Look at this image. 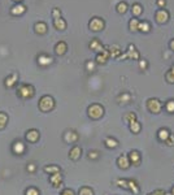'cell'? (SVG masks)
I'll use <instances>...</instances> for the list:
<instances>
[{"instance_id":"6da1fadb","label":"cell","mask_w":174,"mask_h":195,"mask_svg":"<svg viewBox=\"0 0 174 195\" xmlns=\"http://www.w3.org/2000/svg\"><path fill=\"white\" fill-rule=\"evenodd\" d=\"M55 108V100L53 98L50 96V95H44L40 98L39 100V109L42 112H50Z\"/></svg>"},{"instance_id":"7a4b0ae2","label":"cell","mask_w":174,"mask_h":195,"mask_svg":"<svg viewBox=\"0 0 174 195\" xmlns=\"http://www.w3.org/2000/svg\"><path fill=\"white\" fill-rule=\"evenodd\" d=\"M35 94V90L34 87H32L31 85H21L18 90H17V95L20 98H22V99H30V98H32Z\"/></svg>"},{"instance_id":"3957f363","label":"cell","mask_w":174,"mask_h":195,"mask_svg":"<svg viewBox=\"0 0 174 195\" xmlns=\"http://www.w3.org/2000/svg\"><path fill=\"white\" fill-rule=\"evenodd\" d=\"M89 117L90 118H94V120H97V118H100L103 115H104V108H103L100 104H92L89 107Z\"/></svg>"},{"instance_id":"277c9868","label":"cell","mask_w":174,"mask_h":195,"mask_svg":"<svg viewBox=\"0 0 174 195\" xmlns=\"http://www.w3.org/2000/svg\"><path fill=\"white\" fill-rule=\"evenodd\" d=\"M147 108H148V111L152 112V113H160L162 104H161V101L159 99L152 98V99H148V101H147Z\"/></svg>"},{"instance_id":"5b68a950","label":"cell","mask_w":174,"mask_h":195,"mask_svg":"<svg viewBox=\"0 0 174 195\" xmlns=\"http://www.w3.org/2000/svg\"><path fill=\"white\" fill-rule=\"evenodd\" d=\"M103 28H104V21L100 20V18H92L90 21V29L94 30V31H99V30H103Z\"/></svg>"},{"instance_id":"8992f818","label":"cell","mask_w":174,"mask_h":195,"mask_svg":"<svg viewBox=\"0 0 174 195\" xmlns=\"http://www.w3.org/2000/svg\"><path fill=\"white\" fill-rule=\"evenodd\" d=\"M26 139L29 140V142H31V143H35L38 139H39V137H40V134H39V132H38L36 129H30V130H28L26 132Z\"/></svg>"},{"instance_id":"52a82bcc","label":"cell","mask_w":174,"mask_h":195,"mask_svg":"<svg viewBox=\"0 0 174 195\" xmlns=\"http://www.w3.org/2000/svg\"><path fill=\"white\" fill-rule=\"evenodd\" d=\"M78 134L75 133V132H73V130H69V132H66L64 134V140L66 143H75L78 140Z\"/></svg>"},{"instance_id":"ba28073f","label":"cell","mask_w":174,"mask_h":195,"mask_svg":"<svg viewBox=\"0 0 174 195\" xmlns=\"http://www.w3.org/2000/svg\"><path fill=\"white\" fill-rule=\"evenodd\" d=\"M129 160H130V164H133V165H139V162H140V159H142V156H140V154L138 152V151H131L129 155Z\"/></svg>"},{"instance_id":"9c48e42d","label":"cell","mask_w":174,"mask_h":195,"mask_svg":"<svg viewBox=\"0 0 174 195\" xmlns=\"http://www.w3.org/2000/svg\"><path fill=\"white\" fill-rule=\"evenodd\" d=\"M12 151L16 155H22L25 152V144L21 140H16L12 146Z\"/></svg>"},{"instance_id":"30bf717a","label":"cell","mask_w":174,"mask_h":195,"mask_svg":"<svg viewBox=\"0 0 174 195\" xmlns=\"http://www.w3.org/2000/svg\"><path fill=\"white\" fill-rule=\"evenodd\" d=\"M81 155H82V148H81L79 146H74V147L69 151V158L72 160H78L81 158Z\"/></svg>"},{"instance_id":"8fae6325","label":"cell","mask_w":174,"mask_h":195,"mask_svg":"<svg viewBox=\"0 0 174 195\" xmlns=\"http://www.w3.org/2000/svg\"><path fill=\"white\" fill-rule=\"evenodd\" d=\"M117 164L121 169H127L130 166V160H129V156L126 155H121L119 158L117 159Z\"/></svg>"},{"instance_id":"7c38bea8","label":"cell","mask_w":174,"mask_h":195,"mask_svg":"<svg viewBox=\"0 0 174 195\" xmlns=\"http://www.w3.org/2000/svg\"><path fill=\"white\" fill-rule=\"evenodd\" d=\"M50 181H51V183L53 185V187H59L60 185H61V181H62L61 172H60V173H55V174H51Z\"/></svg>"},{"instance_id":"4fadbf2b","label":"cell","mask_w":174,"mask_h":195,"mask_svg":"<svg viewBox=\"0 0 174 195\" xmlns=\"http://www.w3.org/2000/svg\"><path fill=\"white\" fill-rule=\"evenodd\" d=\"M170 132L168 129H165V128H161L159 132H157V137H159V139L161 140V142H166L168 140V138L170 137Z\"/></svg>"},{"instance_id":"5bb4252c","label":"cell","mask_w":174,"mask_h":195,"mask_svg":"<svg viewBox=\"0 0 174 195\" xmlns=\"http://www.w3.org/2000/svg\"><path fill=\"white\" fill-rule=\"evenodd\" d=\"M168 17H169V14H168V12L165 9H160L159 12L156 13V20H157V22H160V24L166 22Z\"/></svg>"},{"instance_id":"9a60e30c","label":"cell","mask_w":174,"mask_h":195,"mask_svg":"<svg viewBox=\"0 0 174 195\" xmlns=\"http://www.w3.org/2000/svg\"><path fill=\"white\" fill-rule=\"evenodd\" d=\"M17 81H18V75L13 73V74H10L9 77L5 78V86H7V87H13V86L17 83Z\"/></svg>"},{"instance_id":"2e32d148","label":"cell","mask_w":174,"mask_h":195,"mask_svg":"<svg viewBox=\"0 0 174 195\" xmlns=\"http://www.w3.org/2000/svg\"><path fill=\"white\" fill-rule=\"evenodd\" d=\"M52 61H53V59L48 55H40L38 57V63H39V65H42V67H47V65L52 64Z\"/></svg>"},{"instance_id":"e0dca14e","label":"cell","mask_w":174,"mask_h":195,"mask_svg":"<svg viewBox=\"0 0 174 195\" xmlns=\"http://www.w3.org/2000/svg\"><path fill=\"white\" fill-rule=\"evenodd\" d=\"M127 190L133 191V194H138V193H139V186H138L137 181L127 180Z\"/></svg>"},{"instance_id":"ac0fdd59","label":"cell","mask_w":174,"mask_h":195,"mask_svg":"<svg viewBox=\"0 0 174 195\" xmlns=\"http://www.w3.org/2000/svg\"><path fill=\"white\" fill-rule=\"evenodd\" d=\"M108 57H109L108 52H105L104 50H103L101 52H99V53L96 55V61L99 63V64H105L107 60H108Z\"/></svg>"},{"instance_id":"d6986e66","label":"cell","mask_w":174,"mask_h":195,"mask_svg":"<svg viewBox=\"0 0 174 195\" xmlns=\"http://www.w3.org/2000/svg\"><path fill=\"white\" fill-rule=\"evenodd\" d=\"M66 43L65 42H60V43H57L56 44V47H55V52L57 53V55H64L65 52H66Z\"/></svg>"},{"instance_id":"ffe728a7","label":"cell","mask_w":174,"mask_h":195,"mask_svg":"<svg viewBox=\"0 0 174 195\" xmlns=\"http://www.w3.org/2000/svg\"><path fill=\"white\" fill-rule=\"evenodd\" d=\"M90 48H91L92 51H96L97 53H99V52L103 51V44H101V43L97 40V39H94V40L90 43Z\"/></svg>"},{"instance_id":"44dd1931","label":"cell","mask_w":174,"mask_h":195,"mask_svg":"<svg viewBox=\"0 0 174 195\" xmlns=\"http://www.w3.org/2000/svg\"><path fill=\"white\" fill-rule=\"evenodd\" d=\"M104 144H105L107 148H116L117 146H118V142H117L115 138L108 137V138H105V140H104Z\"/></svg>"},{"instance_id":"7402d4cb","label":"cell","mask_w":174,"mask_h":195,"mask_svg":"<svg viewBox=\"0 0 174 195\" xmlns=\"http://www.w3.org/2000/svg\"><path fill=\"white\" fill-rule=\"evenodd\" d=\"M43 170H44L46 173H50V174H55V173L61 172L60 166H57V165H47V166L43 168Z\"/></svg>"},{"instance_id":"603a6c76","label":"cell","mask_w":174,"mask_h":195,"mask_svg":"<svg viewBox=\"0 0 174 195\" xmlns=\"http://www.w3.org/2000/svg\"><path fill=\"white\" fill-rule=\"evenodd\" d=\"M53 24H55V26L59 30H64L65 26H66V22H65L62 18H60V17H56L55 20H53Z\"/></svg>"},{"instance_id":"cb8c5ba5","label":"cell","mask_w":174,"mask_h":195,"mask_svg":"<svg viewBox=\"0 0 174 195\" xmlns=\"http://www.w3.org/2000/svg\"><path fill=\"white\" fill-rule=\"evenodd\" d=\"M129 126H130V130H131L134 134H138V133L140 132V128H142V126H140V124H139L137 120L133 121V122H130Z\"/></svg>"},{"instance_id":"d4e9b609","label":"cell","mask_w":174,"mask_h":195,"mask_svg":"<svg viewBox=\"0 0 174 195\" xmlns=\"http://www.w3.org/2000/svg\"><path fill=\"white\" fill-rule=\"evenodd\" d=\"M8 124V116L7 113L4 112H0V130H3Z\"/></svg>"},{"instance_id":"484cf974","label":"cell","mask_w":174,"mask_h":195,"mask_svg":"<svg viewBox=\"0 0 174 195\" xmlns=\"http://www.w3.org/2000/svg\"><path fill=\"white\" fill-rule=\"evenodd\" d=\"M78 195H94V190L89 186H82L79 189Z\"/></svg>"},{"instance_id":"4316f807","label":"cell","mask_w":174,"mask_h":195,"mask_svg":"<svg viewBox=\"0 0 174 195\" xmlns=\"http://www.w3.org/2000/svg\"><path fill=\"white\" fill-rule=\"evenodd\" d=\"M35 31L39 32V34H44V32L47 31V25L44 22H39L35 25Z\"/></svg>"},{"instance_id":"83f0119b","label":"cell","mask_w":174,"mask_h":195,"mask_svg":"<svg viewBox=\"0 0 174 195\" xmlns=\"http://www.w3.org/2000/svg\"><path fill=\"white\" fill-rule=\"evenodd\" d=\"M123 120L126 121L127 124H130V122H133V121L137 120V115H135L134 112H129V113H126V115L123 116Z\"/></svg>"},{"instance_id":"f1b7e54d","label":"cell","mask_w":174,"mask_h":195,"mask_svg":"<svg viewBox=\"0 0 174 195\" xmlns=\"http://www.w3.org/2000/svg\"><path fill=\"white\" fill-rule=\"evenodd\" d=\"M22 12H25V7L24 5H16V7L12 9V13L13 14H20V13H22Z\"/></svg>"},{"instance_id":"f546056e","label":"cell","mask_w":174,"mask_h":195,"mask_svg":"<svg viewBox=\"0 0 174 195\" xmlns=\"http://www.w3.org/2000/svg\"><path fill=\"white\" fill-rule=\"evenodd\" d=\"M115 183H116L117 186L123 187V189H126V190H127V180H121V178H119V180L115 181Z\"/></svg>"},{"instance_id":"4dcf8cb0","label":"cell","mask_w":174,"mask_h":195,"mask_svg":"<svg viewBox=\"0 0 174 195\" xmlns=\"http://www.w3.org/2000/svg\"><path fill=\"white\" fill-rule=\"evenodd\" d=\"M142 7H140V5L139 4H134L133 5V13L135 14V16H139L140 13H142Z\"/></svg>"},{"instance_id":"1f68e13d","label":"cell","mask_w":174,"mask_h":195,"mask_svg":"<svg viewBox=\"0 0 174 195\" xmlns=\"http://www.w3.org/2000/svg\"><path fill=\"white\" fill-rule=\"evenodd\" d=\"M117 10L119 13H125L127 10V5H126V3H119L118 5H117Z\"/></svg>"},{"instance_id":"d6a6232c","label":"cell","mask_w":174,"mask_h":195,"mask_svg":"<svg viewBox=\"0 0 174 195\" xmlns=\"http://www.w3.org/2000/svg\"><path fill=\"white\" fill-rule=\"evenodd\" d=\"M25 195H39V191L35 187H29L28 190L25 191Z\"/></svg>"},{"instance_id":"836d02e7","label":"cell","mask_w":174,"mask_h":195,"mask_svg":"<svg viewBox=\"0 0 174 195\" xmlns=\"http://www.w3.org/2000/svg\"><path fill=\"white\" fill-rule=\"evenodd\" d=\"M166 111L169 113H174V100H169L166 103Z\"/></svg>"},{"instance_id":"e575fe53","label":"cell","mask_w":174,"mask_h":195,"mask_svg":"<svg viewBox=\"0 0 174 195\" xmlns=\"http://www.w3.org/2000/svg\"><path fill=\"white\" fill-rule=\"evenodd\" d=\"M121 100H123L122 103H127V101L130 100V95H129V94H126V93L122 94V95H119V96H118V101L121 103Z\"/></svg>"},{"instance_id":"d590c367","label":"cell","mask_w":174,"mask_h":195,"mask_svg":"<svg viewBox=\"0 0 174 195\" xmlns=\"http://www.w3.org/2000/svg\"><path fill=\"white\" fill-rule=\"evenodd\" d=\"M138 25H139V21L133 18L131 21H130V28H131V30H138Z\"/></svg>"},{"instance_id":"8d00e7d4","label":"cell","mask_w":174,"mask_h":195,"mask_svg":"<svg viewBox=\"0 0 174 195\" xmlns=\"http://www.w3.org/2000/svg\"><path fill=\"white\" fill-rule=\"evenodd\" d=\"M138 29H139V30H142V31H143V30H144V31H148V30H149V25L147 24V22H143V24H142V22H139Z\"/></svg>"},{"instance_id":"74e56055","label":"cell","mask_w":174,"mask_h":195,"mask_svg":"<svg viewBox=\"0 0 174 195\" xmlns=\"http://www.w3.org/2000/svg\"><path fill=\"white\" fill-rule=\"evenodd\" d=\"M100 156V154L97 151H90L89 152V159H97Z\"/></svg>"},{"instance_id":"f35d334b","label":"cell","mask_w":174,"mask_h":195,"mask_svg":"<svg viewBox=\"0 0 174 195\" xmlns=\"http://www.w3.org/2000/svg\"><path fill=\"white\" fill-rule=\"evenodd\" d=\"M166 79H168V82H170V83H173V82H174V74L172 73V70H170V72H168V73H166Z\"/></svg>"},{"instance_id":"ab89813d","label":"cell","mask_w":174,"mask_h":195,"mask_svg":"<svg viewBox=\"0 0 174 195\" xmlns=\"http://www.w3.org/2000/svg\"><path fill=\"white\" fill-rule=\"evenodd\" d=\"M165 143L168 146H170V147H172V146H174V134H170V137L168 138V140H166Z\"/></svg>"},{"instance_id":"60d3db41","label":"cell","mask_w":174,"mask_h":195,"mask_svg":"<svg viewBox=\"0 0 174 195\" xmlns=\"http://www.w3.org/2000/svg\"><path fill=\"white\" fill-rule=\"evenodd\" d=\"M35 169H36L35 164H29L28 166H26V170H28L29 173H34V172H35Z\"/></svg>"},{"instance_id":"b9f144b4","label":"cell","mask_w":174,"mask_h":195,"mask_svg":"<svg viewBox=\"0 0 174 195\" xmlns=\"http://www.w3.org/2000/svg\"><path fill=\"white\" fill-rule=\"evenodd\" d=\"M60 195H74V191L72 190V189H64L62 193Z\"/></svg>"},{"instance_id":"7bdbcfd3","label":"cell","mask_w":174,"mask_h":195,"mask_svg":"<svg viewBox=\"0 0 174 195\" xmlns=\"http://www.w3.org/2000/svg\"><path fill=\"white\" fill-rule=\"evenodd\" d=\"M86 68H87V70H94L95 69V63L89 61V63L86 64Z\"/></svg>"},{"instance_id":"ee69618b","label":"cell","mask_w":174,"mask_h":195,"mask_svg":"<svg viewBox=\"0 0 174 195\" xmlns=\"http://www.w3.org/2000/svg\"><path fill=\"white\" fill-rule=\"evenodd\" d=\"M166 193L164 191V190H160V189H159V190H155L153 193H152V195H165Z\"/></svg>"},{"instance_id":"f6af8a7d","label":"cell","mask_w":174,"mask_h":195,"mask_svg":"<svg viewBox=\"0 0 174 195\" xmlns=\"http://www.w3.org/2000/svg\"><path fill=\"white\" fill-rule=\"evenodd\" d=\"M139 65H140V68H142V69H146V68H147V65H148V64H147V61H144V60H143V61H140V63H139Z\"/></svg>"},{"instance_id":"bcb514c9","label":"cell","mask_w":174,"mask_h":195,"mask_svg":"<svg viewBox=\"0 0 174 195\" xmlns=\"http://www.w3.org/2000/svg\"><path fill=\"white\" fill-rule=\"evenodd\" d=\"M159 4L160 5H165V0H159Z\"/></svg>"},{"instance_id":"7dc6e473","label":"cell","mask_w":174,"mask_h":195,"mask_svg":"<svg viewBox=\"0 0 174 195\" xmlns=\"http://www.w3.org/2000/svg\"><path fill=\"white\" fill-rule=\"evenodd\" d=\"M170 47H172V48H173V50H174V40H173V42L170 43Z\"/></svg>"},{"instance_id":"c3c4849f","label":"cell","mask_w":174,"mask_h":195,"mask_svg":"<svg viewBox=\"0 0 174 195\" xmlns=\"http://www.w3.org/2000/svg\"><path fill=\"white\" fill-rule=\"evenodd\" d=\"M172 195H174V186H173V189H172Z\"/></svg>"},{"instance_id":"681fc988","label":"cell","mask_w":174,"mask_h":195,"mask_svg":"<svg viewBox=\"0 0 174 195\" xmlns=\"http://www.w3.org/2000/svg\"><path fill=\"white\" fill-rule=\"evenodd\" d=\"M172 73L174 74V65H173V68H172Z\"/></svg>"},{"instance_id":"f907efd6","label":"cell","mask_w":174,"mask_h":195,"mask_svg":"<svg viewBox=\"0 0 174 195\" xmlns=\"http://www.w3.org/2000/svg\"><path fill=\"white\" fill-rule=\"evenodd\" d=\"M16 2H21V0H16Z\"/></svg>"},{"instance_id":"816d5d0a","label":"cell","mask_w":174,"mask_h":195,"mask_svg":"<svg viewBox=\"0 0 174 195\" xmlns=\"http://www.w3.org/2000/svg\"><path fill=\"white\" fill-rule=\"evenodd\" d=\"M148 195H152V194H148Z\"/></svg>"}]
</instances>
